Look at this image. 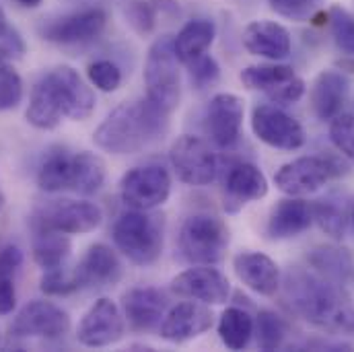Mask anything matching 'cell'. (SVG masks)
<instances>
[{
    "label": "cell",
    "instance_id": "obj_42",
    "mask_svg": "<svg viewBox=\"0 0 354 352\" xmlns=\"http://www.w3.org/2000/svg\"><path fill=\"white\" fill-rule=\"evenodd\" d=\"M189 66V81L192 85L198 89H206L214 85L221 77V68L216 64V60L208 54H202L198 58H194L192 62H187Z\"/></svg>",
    "mask_w": 354,
    "mask_h": 352
},
{
    "label": "cell",
    "instance_id": "obj_25",
    "mask_svg": "<svg viewBox=\"0 0 354 352\" xmlns=\"http://www.w3.org/2000/svg\"><path fill=\"white\" fill-rule=\"evenodd\" d=\"M216 37V27L208 19H194L187 21L181 31L174 37V50L179 62L187 64L194 58L206 54Z\"/></svg>",
    "mask_w": 354,
    "mask_h": 352
},
{
    "label": "cell",
    "instance_id": "obj_37",
    "mask_svg": "<svg viewBox=\"0 0 354 352\" xmlns=\"http://www.w3.org/2000/svg\"><path fill=\"white\" fill-rule=\"evenodd\" d=\"M88 81L103 93H113L122 85V71L111 60H95L87 68Z\"/></svg>",
    "mask_w": 354,
    "mask_h": 352
},
{
    "label": "cell",
    "instance_id": "obj_43",
    "mask_svg": "<svg viewBox=\"0 0 354 352\" xmlns=\"http://www.w3.org/2000/svg\"><path fill=\"white\" fill-rule=\"evenodd\" d=\"M303 93H305V81L303 79H299V77H295L292 81H288V83H284L282 87H278L274 93H270L268 97L274 101V103H295V101H299L301 97H303Z\"/></svg>",
    "mask_w": 354,
    "mask_h": 352
},
{
    "label": "cell",
    "instance_id": "obj_15",
    "mask_svg": "<svg viewBox=\"0 0 354 352\" xmlns=\"http://www.w3.org/2000/svg\"><path fill=\"white\" fill-rule=\"evenodd\" d=\"M332 177V165L324 157H299L282 165L276 176V187L286 196H309L322 189Z\"/></svg>",
    "mask_w": 354,
    "mask_h": 352
},
{
    "label": "cell",
    "instance_id": "obj_11",
    "mask_svg": "<svg viewBox=\"0 0 354 352\" xmlns=\"http://www.w3.org/2000/svg\"><path fill=\"white\" fill-rule=\"evenodd\" d=\"M254 134L272 149L297 151L305 145L307 136L303 126L276 105H258L252 113Z\"/></svg>",
    "mask_w": 354,
    "mask_h": 352
},
{
    "label": "cell",
    "instance_id": "obj_48",
    "mask_svg": "<svg viewBox=\"0 0 354 352\" xmlns=\"http://www.w3.org/2000/svg\"><path fill=\"white\" fill-rule=\"evenodd\" d=\"M8 54H12V52H10L8 48H0V64H4V62H6Z\"/></svg>",
    "mask_w": 354,
    "mask_h": 352
},
{
    "label": "cell",
    "instance_id": "obj_34",
    "mask_svg": "<svg viewBox=\"0 0 354 352\" xmlns=\"http://www.w3.org/2000/svg\"><path fill=\"white\" fill-rule=\"evenodd\" d=\"M254 334H256L258 346L262 351H276L282 346V342L286 338V324L274 311L262 309L258 313V319L254 322Z\"/></svg>",
    "mask_w": 354,
    "mask_h": 352
},
{
    "label": "cell",
    "instance_id": "obj_6",
    "mask_svg": "<svg viewBox=\"0 0 354 352\" xmlns=\"http://www.w3.org/2000/svg\"><path fill=\"white\" fill-rule=\"evenodd\" d=\"M103 221V212L97 204L87 200H54L41 204L31 214L33 233L56 231L64 235H83L95 231Z\"/></svg>",
    "mask_w": 354,
    "mask_h": 352
},
{
    "label": "cell",
    "instance_id": "obj_38",
    "mask_svg": "<svg viewBox=\"0 0 354 352\" xmlns=\"http://www.w3.org/2000/svg\"><path fill=\"white\" fill-rule=\"evenodd\" d=\"M39 286L50 297H64V295H71V293L81 288V284H79V280L75 276V270L68 272L64 268L46 270V274L41 276Z\"/></svg>",
    "mask_w": 354,
    "mask_h": 352
},
{
    "label": "cell",
    "instance_id": "obj_8",
    "mask_svg": "<svg viewBox=\"0 0 354 352\" xmlns=\"http://www.w3.org/2000/svg\"><path fill=\"white\" fill-rule=\"evenodd\" d=\"M169 159L177 177L187 185L202 187L212 183L216 177V157L210 151V147L198 136H179L169 151Z\"/></svg>",
    "mask_w": 354,
    "mask_h": 352
},
{
    "label": "cell",
    "instance_id": "obj_27",
    "mask_svg": "<svg viewBox=\"0 0 354 352\" xmlns=\"http://www.w3.org/2000/svg\"><path fill=\"white\" fill-rule=\"evenodd\" d=\"M313 219L334 239H342L348 231V223L353 219V210L348 204V198L342 194H330L326 198H319L311 206Z\"/></svg>",
    "mask_w": 354,
    "mask_h": 352
},
{
    "label": "cell",
    "instance_id": "obj_39",
    "mask_svg": "<svg viewBox=\"0 0 354 352\" xmlns=\"http://www.w3.org/2000/svg\"><path fill=\"white\" fill-rule=\"evenodd\" d=\"M330 138L336 149L354 161V115L338 113L330 120Z\"/></svg>",
    "mask_w": 354,
    "mask_h": 352
},
{
    "label": "cell",
    "instance_id": "obj_13",
    "mask_svg": "<svg viewBox=\"0 0 354 352\" xmlns=\"http://www.w3.org/2000/svg\"><path fill=\"white\" fill-rule=\"evenodd\" d=\"M174 293L185 299H194L206 305H223L231 295L229 278L208 264H198L181 274H177L171 282Z\"/></svg>",
    "mask_w": 354,
    "mask_h": 352
},
{
    "label": "cell",
    "instance_id": "obj_44",
    "mask_svg": "<svg viewBox=\"0 0 354 352\" xmlns=\"http://www.w3.org/2000/svg\"><path fill=\"white\" fill-rule=\"evenodd\" d=\"M21 266H23V252L19 246L8 243L0 250V274L12 278L21 270Z\"/></svg>",
    "mask_w": 354,
    "mask_h": 352
},
{
    "label": "cell",
    "instance_id": "obj_22",
    "mask_svg": "<svg viewBox=\"0 0 354 352\" xmlns=\"http://www.w3.org/2000/svg\"><path fill=\"white\" fill-rule=\"evenodd\" d=\"M313 223L311 206L301 198H286L280 200L270 214L268 221V235L272 239H290L307 231Z\"/></svg>",
    "mask_w": 354,
    "mask_h": 352
},
{
    "label": "cell",
    "instance_id": "obj_36",
    "mask_svg": "<svg viewBox=\"0 0 354 352\" xmlns=\"http://www.w3.org/2000/svg\"><path fill=\"white\" fill-rule=\"evenodd\" d=\"M126 21L140 35H149L157 23V6L151 0H128L124 6Z\"/></svg>",
    "mask_w": 354,
    "mask_h": 352
},
{
    "label": "cell",
    "instance_id": "obj_7",
    "mask_svg": "<svg viewBox=\"0 0 354 352\" xmlns=\"http://www.w3.org/2000/svg\"><path fill=\"white\" fill-rule=\"evenodd\" d=\"M120 192L128 206L155 210L163 206L171 194V176L163 165H140L122 177Z\"/></svg>",
    "mask_w": 354,
    "mask_h": 352
},
{
    "label": "cell",
    "instance_id": "obj_28",
    "mask_svg": "<svg viewBox=\"0 0 354 352\" xmlns=\"http://www.w3.org/2000/svg\"><path fill=\"white\" fill-rule=\"evenodd\" d=\"M27 122L37 130H54L62 122V111L44 79H39L31 89V99L27 107Z\"/></svg>",
    "mask_w": 354,
    "mask_h": 352
},
{
    "label": "cell",
    "instance_id": "obj_31",
    "mask_svg": "<svg viewBox=\"0 0 354 352\" xmlns=\"http://www.w3.org/2000/svg\"><path fill=\"white\" fill-rule=\"evenodd\" d=\"M218 336L231 351H243L254 336V317L241 307H229L221 315Z\"/></svg>",
    "mask_w": 354,
    "mask_h": 352
},
{
    "label": "cell",
    "instance_id": "obj_29",
    "mask_svg": "<svg viewBox=\"0 0 354 352\" xmlns=\"http://www.w3.org/2000/svg\"><path fill=\"white\" fill-rule=\"evenodd\" d=\"M307 260L317 274H322L338 284H344L353 274V256L346 250L336 248V246H319L309 254Z\"/></svg>",
    "mask_w": 354,
    "mask_h": 352
},
{
    "label": "cell",
    "instance_id": "obj_18",
    "mask_svg": "<svg viewBox=\"0 0 354 352\" xmlns=\"http://www.w3.org/2000/svg\"><path fill=\"white\" fill-rule=\"evenodd\" d=\"M167 309V299L161 290L151 286H138L130 288L122 299V311L128 319L130 328L136 332H147L157 328Z\"/></svg>",
    "mask_w": 354,
    "mask_h": 352
},
{
    "label": "cell",
    "instance_id": "obj_49",
    "mask_svg": "<svg viewBox=\"0 0 354 352\" xmlns=\"http://www.w3.org/2000/svg\"><path fill=\"white\" fill-rule=\"evenodd\" d=\"M4 204H6V200H4V194L0 192V212H2V208H4Z\"/></svg>",
    "mask_w": 354,
    "mask_h": 352
},
{
    "label": "cell",
    "instance_id": "obj_5",
    "mask_svg": "<svg viewBox=\"0 0 354 352\" xmlns=\"http://www.w3.org/2000/svg\"><path fill=\"white\" fill-rule=\"evenodd\" d=\"M229 248L227 225L212 214L189 216L179 231V250L192 264H218Z\"/></svg>",
    "mask_w": 354,
    "mask_h": 352
},
{
    "label": "cell",
    "instance_id": "obj_1",
    "mask_svg": "<svg viewBox=\"0 0 354 352\" xmlns=\"http://www.w3.org/2000/svg\"><path fill=\"white\" fill-rule=\"evenodd\" d=\"M282 297L295 315L319 330L334 334L354 332V303L351 297L344 293L342 284L315 270H290L282 284Z\"/></svg>",
    "mask_w": 354,
    "mask_h": 352
},
{
    "label": "cell",
    "instance_id": "obj_35",
    "mask_svg": "<svg viewBox=\"0 0 354 352\" xmlns=\"http://www.w3.org/2000/svg\"><path fill=\"white\" fill-rule=\"evenodd\" d=\"M330 31L338 50L346 56H354V15L342 6H332L328 12Z\"/></svg>",
    "mask_w": 354,
    "mask_h": 352
},
{
    "label": "cell",
    "instance_id": "obj_20",
    "mask_svg": "<svg viewBox=\"0 0 354 352\" xmlns=\"http://www.w3.org/2000/svg\"><path fill=\"white\" fill-rule=\"evenodd\" d=\"M75 276H77L81 288L109 286L120 280L122 262L109 246L95 243L88 248L83 260L75 268Z\"/></svg>",
    "mask_w": 354,
    "mask_h": 352
},
{
    "label": "cell",
    "instance_id": "obj_12",
    "mask_svg": "<svg viewBox=\"0 0 354 352\" xmlns=\"http://www.w3.org/2000/svg\"><path fill=\"white\" fill-rule=\"evenodd\" d=\"M77 338L88 349H105L120 342L124 338V315L120 307L107 297L97 299L83 315Z\"/></svg>",
    "mask_w": 354,
    "mask_h": 352
},
{
    "label": "cell",
    "instance_id": "obj_26",
    "mask_svg": "<svg viewBox=\"0 0 354 352\" xmlns=\"http://www.w3.org/2000/svg\"><path fill=\"white\" fill-rule=\"evenodd\" d=\"M75 174V155L64 149L50 151L39 169H37V185L44 192L56 194V192H71Z\"/></svg>",
    "mask_w": 354,
    "mask_h": 352
},
{
    "label": "cell",
    "instance_id": "obj_45",
    "mask_svg": "<svg viewBox=\"0 0 354 352\" xmlns=\"http://www.w3.org/2000/svg\"><path fill=\"white\" fill-rule=\"evenodd\" d=\"M15 305H17V293H15L12 278H2L0 280V315L12 313Z\"/></svg>",
    "mask_w": 354,
    "mask_h": 352
},
{
    "label": "cell",
    "instance_id": "obj_16",
    "mask_svg": "<svg viewBox=\"0 0 354 352\" xmlns=\"http://www.w3.org/2000/svg\"><path fill=\"white\" fill-rule=\"evenodd\" d=\"M243 101L233 93H218L210 99L206 109V130L210 140L221 147L229 149L237 142L243 124Z\"/></svg>",
    "mask_w": 354,
    "mask_h": 352
},
{
    "label": "cell",
    "instance_id": "obj_30",
    "mask_svg": "<svg viewBox=\"0 0 354 352\" xmlns=\"http://www.w3.org/2000/svg\"><path fill=\"white\" fill-rule=\"evenodd\" d=\"M73 252L68 235L56 231H39L33 239V260L44 270L62 268Z\"/></svg>",
    "mask_w": 354,
    "mask_h": 352
},
{
    "label": "cell",
    "instance_id": "obj_17",
    "mask_svg": "<svg viewBox=\"0 0 354 352\" xmlns=\"http://www.w3.org/2000/svg\"><path fill=\"white\" fill-rule=\"evenodd\" d=\"M210 328H212V311L206 307V303L200 301L196 303L192 299V301L177 303L174 309H169V313H165L161 322V338L174 344H181L202 336Z\"/></svg>",
    "mask_w": 354,
    "mask_h": 352
},
{
    "label": "cell",
    "instance_id": "obj_40",
    "mask_svg": "<svg viewBox=\"0 0 354 352\" xmlns=\"http://www.w3.org/2000/svg\"><path fill=\"white\" fill-rule=\"evenodd\" d=\"M23 99V81L12 66L0 64V111L15 109Z\"/></svg>",
    "mask_w": 354,
    "mask_h": 352
},
{
    "label": "cell",
    "instance_id": "obj_21",
    "mask_svg": "<svg viewBox=\"0 0 354 352\" xmlns=\"http://www.w3.org/2000/svg\"><path fill=\"white\" fill-rule=\"evenodd\" d=\"M233 268L237 278L262 297H272L280 288V270L278 264L260 252H243L235 256Z\"/></svg>",
    "mask_w": 354,
    "mask_h": 352
},
{
    "label": "cell",
    "instance_id": "obj_2",
    "mask_svg": "<svg viewBox=\"0 0 354 352\" xmlns=\"http://www.w3.org/2000/svg\"><path fill=\"white\" fill-rule=\"evenodd\" d=\"M167 128L169 113L151 99H138L118 105L93 132V142L111 155H134L159 140Z\"/></svg>",
    "mask_w": 354,
    "mask_h": 352
},
{
    "label": "cell",
    "instance_id": "obj_23",
    "mask_svg": "<svg viewBox=\"0 0 354 352\" xmlns=\"http://www.w3.org/2000/svg\"><path fill=\"white\" fill-rule=\"evenodd\" d=\"M348 95V81L338 71H324L317 75V79L311 85V107L319 120H332L336 118Z\"/></svg>",
    "mask_w": 354,
    "mask_h": 352
},
{
    "label": "cell",
    "instance_id": "obj_33",
    "mask_svg": "<svg viewBox=\"0 0 354 352\" xmlns=\"http://www.w3.org/2000/svg\"><path fill=\"white\" fill-rule=\"evenodd\" d=\"M295 77H297V73L288 64H258V66H248L239 75L243 87L252 89V91H264L266 95L274 93L276 89L282 87L284 83L292 81Z\"/></svg>",
    "mask_w": 354,
    "mask_h": 352
},
{
    "label": "cell",
    "instance_id": "obj_50",
    "mask_svg": "<svg viewBox=\"0 0 354 352\" xmlns=\"http://www.w3.org/2000/svg\"><path fill=\"white\" fill-rule=\"evenodd\" d=\"M353 221H354V206H353Z\"/></svg>",
    "mask_w": 354,
    "mask_h": 352
},
{
    "label": "cell",
    "instance_id": "obj_24",
    "mask_svg": "<svg viewBox=\"0 0 354 352\" xmlns=\"http://www.w3.org/2000/svg\"><path fill=\"white\" fill-rule=\"evenodd\" d=\"M225 185L229 202H237V206L262 200L268 194V179L254 163H237L231 167Z\"/></svg>",
    "mask_w": 354,
    "mask_h": 352
},
{
    "label": "cell",
    "instance_id": "obj_9",
    "mask_svg": "<svg viewBox=\"0 0 354 352\" xmlns=\"http://www.w3.org/2000/svg\"><path fill=\"white\" fill-rule=\"evenodd\" d=\"M52 91L64 118L83 122L95 109V93L73 66H58L41 77Z\"/></svg>",
    "mask_w": 354,
    "mask_h": 352
},
{
    "label": "cell",
    "instance_id": "obj_14",
    "mask_svg": "<svg viewBox=\"0 0 354 352\" xmlns=\"http://www.w3.org/2000/svg\"><path fill=\"white\" fill-rule=\"evenodd\" d=\"M107 25V12L103 8H83L64 15L44 27V39L58 46H77L97 39Z\"/></svg>",
    "mask_w": 354,
    "mask_h": 352
},
{
    "label": "cell",
    "instance_id": "obj_19",
    "mask_svg": "<svg viewBox=\"0 0 354 352\" xmlns=\"http://www.w3.org/2000/svg\"><path fill=\"white\" fill-rule=\"evenodd\" d=\"M243 46L252 56L266 60H284L290 56L292 41L286 27L276 21H254L243 31Z\"/></svg>",
    "mask_w": 354,
    "mask_h": 352
},
{
    "label": "cell",
    "instance_id": "obj_41",
    "mask_svg": "<svg viewBox=\"0 0 354 352\" xmlns=\"http://www.w3.org/2000/svg\"><path fill=\"white\" fill-rule=\"evenodd\" d=\"M272 10L290 21H309L322 6L324 0H268Z\"/></svg>",
    "mask_w": 354,
    "mask_h": 352
},
{
    "label": "cell",
    "instance_id": "obj_4",
    "mask_svg": "<svg viewBox=\"0 0 354 352\" xmlns=\"http://www.w3.org/2000/svg\"><path fill=\"white\" fill-rule=\"evenodd\" d=\"M145 87L147 99H151L157 107L169 115L176 111L181 99V79L171 35L155 39L149 48L145 62Z\"/></svg>",
    "mask_w": 354,
    "mask_h": 352
},
{
    "label": "cell",
    "instance_id": "obj_3",
    "mask_svg": "<svg viewBox=\"0 0 354 352\" xmlns=\"http://www.w3.org/2000/svg\"><path fill=\"white\" fill-rule=\"evenodd\" d=\"M115 248L134 266H153L163 254L165 221L151 210H128L118 216L111 229Z\"/></svg>",
    "mask_w": 354,
    "mask_h": 352
},
{
    "label": "cell",
    "instance_id": "obj_47",
    "mask_svg": "<svg viewBox=\"0 0 354 352\" xmlns=\"http://www.w3.org/2000/svg\"><path fill=\"white\" fill-rule=\"evenodd\" d=\"M21 6H25V8H35V6H39L44 0H17Z\"/></svg>",
    "mask_w": 354,
    "mask_h": 352
},
{
    "label": "cell",
    "instance_id": "obj_32",
    "mask_svg": "<svg viewBox=\"0 0 354 352\" xmlns=\"http://www.w3.org/2000/svg\"><path fill=\"white\" fill-rule=\"evenodd\" d=\"M105 183V163L99 155L81 151L75 153V174H73V185L71 192L91 196L97 194Z\"/></svg>",
    "mask_w": 354,
    "mask_h": 352
},
{
    "label": "cell",
    "instance_id": "obj_46",
    "mask_svg": "<svg viewBox=\"0 0 354 352\" xmlns=\"http://www.w3.org/2000/svg\"><path fill=\"white\" fill-rule=\"evenodd\" d=\"M8 33V25H6V12H4V8L0 6V37L2 35H6Z\"/></svg>",
    "mask_w": 354,
    "mask_h": 352
},
{
    "label": "cell",
    "instance_id": "obj_10",
    "mask_svg": "<svg viewBox=\"0 0 354 352\" xmlns=\"http://www.w3.org/2000/svg\"><path fill=\"white\" fill-rule=\"evenodd\" d=\"M71 330L68 313L52 301H31L27 303L10 324V334L15 338H62Z\"/></svg>",
    "mask_w": 354,
    "mask_h": 352
}]
</instances>
